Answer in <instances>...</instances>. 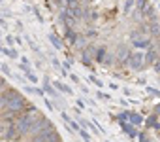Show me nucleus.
<instances>
[{"instance_id": "1", "label": "nucleus", "mask_w": 160, "mask_h": 142, "mask_svg": "<svg viewBox=\"0 0 160 142\" xmlns=\"http://www.w3.org/2000/svg\"><path fill=\"white\" fill-rule=\"evenodd\" d=\"M55 12L70 42L87 49L102 44V53H111L109 44L122 51L124 42L134 49H151L158 25L145 0H55Z\"/></svg>"}]
</instances>
